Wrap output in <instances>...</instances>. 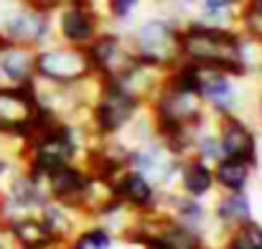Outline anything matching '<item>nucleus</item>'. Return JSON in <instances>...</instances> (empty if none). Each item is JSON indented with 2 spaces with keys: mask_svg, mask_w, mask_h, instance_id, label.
<instances>
[{
  "mask_svg": "<svg viewBox=\"0 0 262 249\" xmlns=\"http://www.w3.org/2000/svg\"><path fill=\"white\" fill-rule=\"evenodd\" d=\"M178 61L201 69H219L234 79H247L260 64V46L239 28H214L204 23H181Z\"/></svg>",
  "mask_w": 262,
  "mask_h": 249,
  "instance_id": "nucleus-1",
  "label": "nucleus"
},
{
  "mask_svg": "<svg viewBox=\"0 0 262 249\" xmlns=\"http://www.w3.org/2000/svg\"><path fill=\"white\" fill-rule=\"evenodd\" d=\"M143 109H145V102L138 94H133L125 84L97 79L94 97L87 107L84 127L94 140H110L120 135Z\"/></svg>",
  "mask_w": 262,
  "mask_h": 249,
  "instance_id": "nucleus-2",
  "label": "nucleus"
},
{
  "mask_svg": "<svg viewBox=\"0 0 262 249\" xmlns=\"http://www.w3.org/2000/svg\"><path fill=\"white\" fill-rule=\"evenodd\" d=\"M178 20H173L171 15H156L138 23L133 33H127V38L143 66L168 72L173 64H178Z\"/></svg>",
  "mask_w": 262,
  "mask_h": 249,
  "instance_id": "nucleus-3",
  "label": "nucleus"
},
{
  "mask_svg": "<svg viewBox=\"0 0 262 249\" xmlns=\"http://www.w3.org/2000/svg\"><path fill=\"white\" fill-rule=\"evenodd\" d=\"M36 82L46 86H79L94 79L87 49L67 43H46L36 49Z\"/></svg>",
  "mask_w": 262,
  "mask_h": 249,
  "instance_id": "nucleus-4",
  "label": "nucleus"
},
{
  "mask_svg": "<svg viewBox=\"0 0 262 249\" xmlns=\"http://www.w3.org/2000/svg\"><path fill=\"white\" fill-rule=\"evenodd\" d=\"M0 36L13 43L41 49L51 43L54 15L20 0H0Z\"/></svg>",
  "mask_w": 262,
  "mask_h": 249,
  "instance_id": "nucleus-5",
  "label": "nucleus"
},
{
  "mask_svg": "<svg viewBox=\"0 0 262 249\" xmlns=\"http://www.w3.org/2000/svg\"><path fill=\"white\" fill-rule=\"evenodd\" d=\"M36 82L23 86H0V140L18 143V148L33 135L38 117Z\"/></svg>",
  "mask_w": 262,
  "mask_h": 249,
  "instance_id": "nucleus-6",
  "label": "nucleus"
},
{
  "mask_svg": "<svg viewBox=\"0 0 262 249\" xmlns=\"http://www.w3.org/2000/svg\"><path fill=\"white\" fill-rule=\"evenodd\" d=\"M87 56L92 61L94 79L99 82H120L138 66V56L130 46V38L112 26L99 31V36L87 46Z\"/></svg>",
  "mask_w": 262,
  "mask_h": 249,
  "instance_id": "nucleus-7",
  "label": "nucleus"
},
{
  "mask_svg": "<svg viewBox=\"0 0 262 249\" xmlns=\"http://www.w3.org/2000/svg\"><path fill=\"white\" fill-rule=\"evenodd\" d=\"M125 163H127L130 170H138L140 175H145L156 188L171 191V186L176 183V175H178L181 158H176L173 153L163 145V140L158 135H153V138L143 140L140 145H135L127 153Z\"/></svg>",
  "mask_w": 262,
  "mask_h": 249,
  "instance_id": "nucleus-8",
  "label": "nucleus"
},
{
  "mask_svg": "<svg viewBox=\"0 0 262 249\" xmlns=\"http://www.w3.org/2000/svg\"><path fill=\"white\" fill-rule=\"evenodd\" d=\"M214 135H216L222 158H234V161H242V163H250L252 168H257L260 138H257V130L245 120V115L234 112V115L216 117Z\"/></svg>",
  "mask_w": 262,
  "mask_h": 249,
  "instance_id": "nucleus-9",
  "label": "nucleus"
},
{
  "mask_svg": "<svg viewBox=\"0 0 262 249\" xmlns=\"http://www.w3.org/2000/svg\"><path fill=\"white\" fill-rule=\"evenodd\" d=\"M54 33L59 43L67 46H79L87 49L89 43L99 36L102 28H107L104 15L94 5H72V8H59L54 13Z\"/></svg>",
  "mask_w": 262,
  "mask_h": 249,
  "instance_id": "nucleus-10",
  "label": "nucleus"
},
{
  "mask_svg": "<svg viewBox=\"0 0 262 249\" xmlns=\"http://www.w3.org/2000/svg\"><path fill=\"white\" fill-rule=\"evenodd\" d=\"M199 69V99L206 107V112L216 120L224 115H242V92H239V82L219 69Z\"/></svg>",
  "mask_w": 262,
  "mask_h": 249,
  "instance_id": "nucleus-11",
  "label": "nucleus"
},
{
  "mask_svg": "<svg viewBox=\"0 0 262 249\" xmlns=\"http://www.w3.org/2000/svg\"><path fill=\"white\" fill-rule=\"evenodd\" d=\"M112 193L135 216L156 214L161 206V188H156L145 175H140L138 170H130V168H125L112 180Z\"/></svg>",
  "mask_w": 262,
  "mask_h": 249,
  "instance_id": "nucleus-12",
  "label": "nucleus"
},
{
  "mask_svg": "<svg viewBox=\"0 0 262 249\" xmlns=\"http://www.w3.org/2000/svg\"><path fill=\"white\" fill-rule=\"evenodd\" d=\"M46 193L51 201L82 214V203H84V193L89 186V170L82 163H72V166H61L51 170L43 178Z\"/></svg>",
  "mask_w": 262,
  "mask_h": 249,
  "instance_id": "nucleus-13",
  "label": "nucleus"
},
{
  "mask_svg": "<svg viewBox=\"0 0 262 249\" xmlns=\"http://www.w3.org/2000/svg\"><path fill=\"white\" fill-rule=\"evenodd\" d=\"M36 49L0 36V86H23L36 79Z\"/></svg>",
  "mask_w": 262,
  "mask_h": 249,
  "instance_id": "nucleus-14",
  "label": "nucleus"
},
{
  "mask_svg": "<svg viewBox=\"0 0 262 249\" xmlns=\"http://www.w3.org/2000/svg\"><path fill=\"white\" fill-rule=\"evenodd\" d=\"M178 193L191 198H206L214 191V166L201 158H186L178 166Z\"/></svg>",
  "mask_w": 262,
  "mask_h": 249,
  "instance_id": "nucleus-15",
  "label": "nucleus"
},
{
  "mask_svg": "<svg viewBox=\"0 0 262 249\" xmlns=\"http://www.w3.org/2000/svg\"><path fill=\"white\" fill-rule=\"evenodd\" d=\"M211 219L224 229H234L245 221L252 219V201L247 196V191H237V193H222L216 201H214V209H211Z\"/></svg>",
  "mask_w": 262,
  "mask_h": 249,
  "instance_id": "nucleus-16",
  "label": "nucleus"
},
{
  "mask_svg": "<svg viewBox=\"0 0 262 249\" xmlns=\"http://www.w3.org/2000/svg\"><path fill=\"white\" fill-rule=\"evenodd\" d=\"M252 170L255 168L250 163H242V161H234V158H219L214 163V188H219L222 193L247 191Z\"/></svg>",
  "mask_w": 262,
  "mask_h": 249,
  "instance_id": "nucleus-17",
  "label": "nucleus"
},
{
  "mask_svg": "<svg viewBox=\"0 0 262 249\" xmlns=\"http://www.w3.org/2000/svg\"><path fill=\"white\" fill-rule=\"evenodd\" d=\"M115 247V232H110L102 224H89L84 229H77V234L67 242V249H112Z\"/></svg>",
  "mask_w": 262,
  "mask_h": 249,
  "instance_id": "nucleus-18",
  "label": "nucleus"
},
{
  "mask_svg": "<svg viewBox=\"0 0 262 249\" xmlns=\"http://www.w3.org/2000/svg\"><path fill=\"white\" fill-rule=\"evenodd\" d=\"M222 249H262V224L250 219L227 232Z\"/></svg>",
  "mask_w": 262,
  "mask_h": 249,
  "instance_id": "nucleus-19",
  "label": "nucleus"
},
{
  "mask_svg": "<svg viewBox=\"0 0 262 249\" xmlns=\"http://www.w3.org/2000/svg\"><path fill=\"white\" fill-rule=\"evenodd\" d=\"M138 8H140V0H104V13L102 15L107 18V23L122 26L135 15Z\"/></svg>",
  "mask_w": 262,
  "mask_h": 249,
  "instance_id": "nucleus-20",
  "label": "nucleus"
},
{
  "mask_svg": "<svg viewBox=\"0 0 262 249\" xmlns=\"http://www.w3.org/2000/svg\"><path fill=\"white\" fill-rule=\"evenodd\" d=\"M161 3L171 8V18L178 23H188L201 5V0H161Z\"/></svg>",
  "mask_w": 262,
  "mask_h": 249,
  "instance_id": "nucleus-21",
  "label": "nucleus"
},
{
  "mask_svg": "<svg viewBox=\"0 0 262 249\" xmlns=\"http://www.w3.org/2000/svg\"><path fill=\"white\" fill-rule=\"evenodd\" d=\"M10 173H13V161H10L8 153L0 150V180H3L5 175H10Z\"/></svg>",
  "mask_w": 262,
  "mask_h": 249,
  "instance_id": "nucleus-22",
  "label": "nucleus"
},
{
  "mask_svg": "<svg viewBox=\"0 0 262 249\" xmlns=\"http://www.w3.org/2000/svg\"><path fill=\"white\" fill-rule=\"evenodd\" d=\"M20 3H28V5H33V8H41V10H46V13H51V15H54V10H56L54 0H20Z\"/></svg>",
  "mask_w": 262,
  "mask_h": 249,
  "instance_id": "nucleus-23",
  "label": "nucleus"
},
{
  "mask_svg": "<svg viewBox=\"0 0 262 249\" xmlns=\"http://www.w3.org/2000/svg\"><path fill=\"white\" fill-rule=\"evenodd\" d=\"M54 5L59 10V8H72V5H94V0H54Z\"/></svg>",
  "mask_w": 262,
  "mask_h": 249,
  "instance_id": "nucleus-24",
  "label": "nucleus"
},
{
  "mask_svg": "<svg viewBox=\"0 0 262 249\" xmlns=\"http://www.w3.org/2000/svg\"><path fill=\"white\" fill-rule=\"evenodd\" d=\"M229 8H234V10H239V8H245L247 5V0H224Z\"/></svg>",
  "mask_w": 262,
  "mask_h": 249,
  "instance_id": "nucleus-25",
  "label": "nucleus"
},
{
  "mask_svg": "<svg viewBox=\"0 0 262 249\" xmlns=\"http://www.w3.org/2000/svg\"><path fill=\"white\" fill-rule=\"evenodd\" d=\"M0 249H10L8 247V237H5L3 232H0Z\"/></svg>",
  "mask_w": 262,
  "mask_h": 249,
  "instance_id": "nucleus-26",
  "label": "nucleus"
},
{
  "mask_svg": "<svg viewBox=\"0 0 262 249\" xmlns=\"http://www.w3.org/2000/svg\"><path fill=\"white\" fill-rule=\"evenodd\" d=\"M201 249H222V247H209V244H204V247Z\"/></svg>",
  "mask_w": 262,
  "mask_h": 249,
  "instance_id": "nucleus-27",
  "label": "nucleus"
},
{
  "mask_svg": "<svg viewBox=\"0 0 262 249\" xmlns=\"http://www.w3.org/2000/svg\"><path fill=\"white\" fill-rule=\"evenodd\" d=\"M257 107H260V115H262V94H260V102H257Z\"/></svg>",
  "mask_w": 262,
  "mask_h": 249,
  "instance_id": "nucleus-28",
  "label": "nucleus"
}]
</instances>
